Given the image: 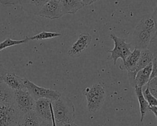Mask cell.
<instances>
[{"label": "cell", "mask_w": 157, "mask_h": 126, "mask_svg": "<svg viewBox=\"0 0 157 126\" xmlns=\"http://www.w3.org/2000/svg\"><path fill=\"white\" fill-rule=\"evenodd\" d=\"M156 34L155 23L151 16H144L136 25L131 43L134 49L143 50L148 45Z\"/></svg>", "instance_id": "1"}, {"label": "cell", "mask_w": 157, "mask_h": 126, "mask_svg": "<svg viewBox=\"0 0 157 126\" xmlns=\"http://www.w3.org/2000/svg\"><path fill=\"white\" fill-rule=\"evenodd\" d=\"M53 115L56 126H63L67 123L74 122L75 119V107L71 100L62 96L52 101Z\"/></svg>", "instance_id": "2"}, {"label": "cell", "mask_w": 157, "mask_h": 126, "mask_svg": "<svg viewBox=\"0 0 157 126\" xmlns=\"http://www.w3.org/2000/svg\"><path fill=\"white\" fill-rule=\"evenodd\" d=\"M87 101V108L90 112H95L99 110L105 100V90L101 83L93 84L83 91Z\"/></svg>", "instance_id": "3"}, {"label": "cell", "mask_w": 157, "mask_h": 126, "mask_svg": "<svg viewBox=\"0 0 157 126\" xmlns=\"http://www.w3.org/2000/svg\"><path fill=\"white\" fill-rule=\"evenodd\" d=\"M110 37L114 42V47L113 49L107 51L110 53L109 59L113 60L114 65H116L117 60L120 58L122 59L123 63H124L126 58L132 52V45L131 43H127L124 38L119 37L113 33L110 34Z\"/></svg>", "instance_id": "4"}, {"label": "cell", "mask_w": 157, "mask_h": 126, "mask_svg": "<svg viewBox=\"0 0 157 126\" xmlns=\"http://www.w3.org/2000/svg\"><path fill=\"white\" fill-rule=\"evenodd\" d=\"M13 103L18 111L23 115L34 110L36 100L25 87L13 91Z\"/></svg>", "instance_id": "5"}, {"label": "cell", "mask_w": 157, "mask_h": 126, "mask_svg": "<svg viewBox=\"0 0 157 126\" xmlns=\"http://www.w3.org/2000/svg\"><path fill=\"white\" fill-rule=\"evenodd\" d=\"M22 116L13 103L0 104V126H18Z\"/></svg>", "instance_id": "6"}, {"label": "cell", "mask_w": 157, "mask_h": 126, "mask_svg": "<svg viewBox=\"0 0 157 126\" xmlns=\"http://www.w3.org/2000/svg\"><path fill=\"white\" fill-rule=\"evenodd\" d=\"M24 84L25 87L31 93L36 101L40 98H45L53 101L61 96V93L59 91L39 87L27 78H24Z\"/></svg>", "instance_id": "7"}, {"label": "cell", "mask_w": 157, "mask_h": 126, "mask_svg": "<svg viewBox=\"0 0 157 126\" xmlns=\"http://www.w3.org/2000/svg\"><path fill=\"white\" fill-rule=\"evenodd\" d=\"M33 111L42 121L52 123L56 126L52 101L45 98L36 100Z\"/></svg>", "instance_id": "8"}, {"label": "cell", "mask_w": 157, "mask_h": 126, "mask_svg": "<svg viewBox=\"0 0 157 126\" xmlns=\"http://www.w3.org/2000/svg\"><path fill=\"white\" fill-rule=\"evenodd\" d=\"M92 37L88 33L79 34L76 41L71 46L67 51V55L72 58H77L89 47Z\"/></svg>", "instance_id": "9"}, {"label": "cell", "mask_w": 157, "mask_h": 126, "mask_svg": "<svg viewBox=\"0 0 157 126\" xmlns=\"http://www.w3.org/2000/svg\"><path fill=\"white\" fill-rule=\"evenodd\" d=\"M37 15L49 19L59 18L64 15L61 2L55 0H49L42 7Z\"/></svg>", "instance_id": "10"}, {"label": "cell", "mask_w": 157, "mask_h": 126, "mask_svg": "<svg viewBox=\"0 0 157 126\" xmlns=\"http://www.w3.org/2000/svg\"><path fill=\"white\" fill-rule=\"evenodd\" d=\"M2 82L13 91L25 88L24 78L17 76L13 72L8 71L5 75Z\"/></svg>", "instance_id": "11"}, {"label": "cell", "mask_w": 157, "mask_h": 126, "mask_svg": "<svg viewBox=\"0 0 157 126\" xmlns=\"http://www.w3.org/2000/svg\"><path fill=\"white\" fill-rule=\"evenodd\" d=\"M49 0H20L21 9L28 13L37 15L42 7Z\"/></svg>", "instance_id": "12"}, {"label": "cell", "mask_w": 157, "mask_h": 126, "mask_svg": "<svg viewBox=\"0 0 157 126\" xmlns=\"http://www.w3.org/2000/svg\"><path fill=\"white\" fill-rule=\"evenodd\" d=\"M152 72V63H150L148 66L144 68L139 71L136 76L134 83V87L137 86L142 87L145 85L147 84L150 80Z\"/></svg>", "instance_id": "13"}, {"label": "cell", "mask_w": 157, "mask_h": 126, "mask_svg": "<svg viewBox=\"0 0 157 126\" xmlns=\"http://www.w3.org/2000/svg\"><path fill=\"white\" fill-rule=\"evenodd\" d=\"M61 2L64 15L74 14L85 6L83 1L78 0H62Z\"/></svg>", "instance_id": "14"}, {"label": "cell", "mask_w": 157, "mask_h": 126, "mask_svg": "<svg viewBox=\"0 0 157 126\" xmlns=\"http://www.w3.org/2000/svg\"><path fill=\"white\" fill-rule=\"evenodd\" d=\"M142 87L135 86L134 87L136 95L137 96V100L139 101V107H140V120L141 122H143L144 118L148 109L149 104L147 101L145 100L142 91Z\"/></svg>", "instance_id": "15"}, {"label": "cell", "mask_w": 157, "mask_h": 126, "mask_svg": "<svg viewBox=\"0 0 157 126\" xmlns=\"http://www.w3.org/2000/svg\"><path fill=\"white\" fill-rule=\"evenodd\" d=\"M42 120L33 111L21 117L18 126H39Z\"/></svg>", "instance_id": "16"}, {"label": "cell", "mask_w": 157, "mask_h": 126, "mask_svg": "<svg viewBox=\"0 0 157 126\" xmlns=\"http://www.w3.org/2000/svg\"><path fill=\"white\" fill-rule=\"evenodd\" d=\"M153 58L154 56L153 53L148 49L141 50L136 73L148 66L150 63H152Z\"/></svg>", "instance_id": "17"}, {"label": "cell", "mask_w": 157, "mask_h": 126, "mask_svg": "<svg viewBox=\"0 0 157 126\" xmlns=\"http://www.w3.org/2000/svg\"><path fill=\"white\" fill-rule=\"evenodd\" d=\"M13 91L9 89L3 82H0V104L13 103Z\"/></svg>", "instance_id": "18"}, {"label": "cell", "mask_w": 157, "mask_h": 126, "mask_svg": "<svg viewBox=\"0 0 157 126\" xmlns=\"http://www.w3.org/2000/svg\"><path fill=\"white\" fill-rule=\"evenodd\" d=\"M61 36V33H56V32H50V31H42L41 33L34 35L31 37H28V41H40V40H44L47 39H52L56 37H59Z\"/></svg>", "instance_id": "19"}, {"label": "cell", "mask_w": 157, "mask_h": 126, "mask_svg": "<svg viewBox=\"0 0 157 126\" xmlns=\"http://www.w3.org/2000/svg\"><path fill=\"white\" fill-rule=\"evenodd\" d=\"M143 94L145 100L147 101L149 106H157V99L151 93L147 87L143 92Z\"/></svg>", "instance_id": "20"}, {"label": "cell", "mask_w": 157, "mask_h": 126, "mask_svg": "<svg viewBox=\"0 0 157 126\" xmlns=\"http://www.w3.org/2000/svg\"><path fill=\"white\" fill-rule=\"evenodd\" d=\"M154 58L152 61V72L150 76V79L157 76V49L152 52Z\"/></svg>", "instance_id": "21"}, {"label": "cell", "mask_w": 157, "mask_h": 126, "mask_svg": "<svg viewBox=\"0 0 157 126\" xmlns=\"http://www.w3.org/2000/svg\"><path fill=\"white\" fill-rule=\"evenodd\" d=\"M0 2L4 5H15L20 4V0H0Z\"/></svg>", "instance_id": "22"}, {"label": "cell", "mask_w": 157, "mask_h": 126, "mask_svg": "<svg viewBox=\"0 0 157 126\" xmlns=\"http://www.w3.org/2000/svg\"><path fill=\"white\" fill-rule=\"evenodd\" d=\"M8 71L2 65H0V82L3 81V79Z\"/></svg>", "instance_id": "23"}, {"label": "cell", "mask_w": 157, "mask_h": 126, "mask_svg": "<svg viewBox=\"0 0 157 126\" xmlns=\"http://www.w3.org/2000/svg\"><path fill=\"white\" fill-rule=\"evenodd\" d=\"M151 18L153 19V22L155 23V28H156V33H157V6H156L154 12L151 14Z\"/></svg>", "instance_id": "24"}, {"label": "cell", "mask_w": 157, "mask_h": 126, "mask_svg": "<svg viewBox=\"0 0 157 126\" xmlns=\"http://www.w3.org/2000/svg\"><path fill=\"white\" fill-rule=\"evenodd\" d=\"M147 87L148 88L151 93L157 99V87H153V86H149V85H147Z\"/></svg>", "instance_id": "25"}, {"label": "cell", "mask_w": 157, "mask_h": 126, "mask_svg": "<svg viewBox=\"0 0 157 126\" xmlns=\"http://www.w3.org/2000/svg\"><path fill=\"white\" fill-rule=\"evenodd\" d=\"M147 85L157 87V76L154 77L153 78L151 79L150 80L149 82L147 84Z\"/></svg>", "instance_id": "26"}, {"label": "cell", "mask_w": 157, "mask_h": 126, "mask_svg": "<svg viewBox=\"0 0 157 126\" xmlns=\"http://www.w3.org/2000/svg\"><path fill=\"white\" fill-rule=\"evenodd\" d=\"M148 109L154 114L157 120V106H149Z\"/></svg>", "instance_id": "27"}, {"label": "cell", "mask_w": 157, "mask_h": 126, "mask_svg": "<svg viewBox=\"0 0 157 126\" xmlns=\"http://www.w3.org/2000/svg\"><path fill=\"white\" fill-rule=\"evenodd\" d=\"M99 0H82L83 2L84 3L85 6H88L90 4H93L95 2H97Z\"/></svg>", "instance_id": "28"}, {"label": "cell", "mask_w": 157, "mask_h": 126, "mask_svg": "<svg viewBox=\"0 0 157 126\" xmlns=\"http://www.w3.org/2000/svg\"><path fill=\"white\" fill-rule=\"evenodd\" d=\"M39 126H53L52 123L45 122V121H42Z\"/></svg>", "instance_id": "29"}, {"label": "cell", "mask_w": 157, "mask_h": 126, "mask_svg": "<svg viewBox=\"0 0 157 126\" xmlns=\"http://www.w3.org/2000/svg\"><path fill=\"white\" fill-rule=\"evenodd\" d=\"M63 126H78L74 122H71V123H67L64 124Z\"/></svg>", "instance_id": "30"}, {"label": "cell", "mask_w": 157, "mask_h": 126, "mask_svg": "<svg viewBox=\"0 0 157 126\" xmlns=\"http://www.w3.org/2000/svg\"><path fill=\"white\" fill-rule=\"evenodd\" d=\"M151 41H154V42H155L156 43H157V33L156 34V35L153 37V38L152 39V40Z\"/></svg>", "instance_id": "31"}, {"label": "cell", "mask_w": 157, "mask_h": 126, "mask_svg": "<svg viewBox=\"0 0 157 126\" xmlns=\"http://www.w3.org/2000/svg\"><path fill=\"white\" fill-rule=\"evenodd\" d=\"M55 1H59V2H61L62 0H55Z\"/></svg>", "instance_id": "32"}, {"label": "cell", "mask_w": 157, "mask_h": 126, "mask_svg": "<svg viewBox=\"0 0 157 126\" xmlns=\"http://www.w3.org/2000/svg\"><path fill=\"white\" fill-rule=\"evenodd\" d=\"M78 1H82V0H78Z\"/></svg>", "instance_id": "33"}]
</instances>
